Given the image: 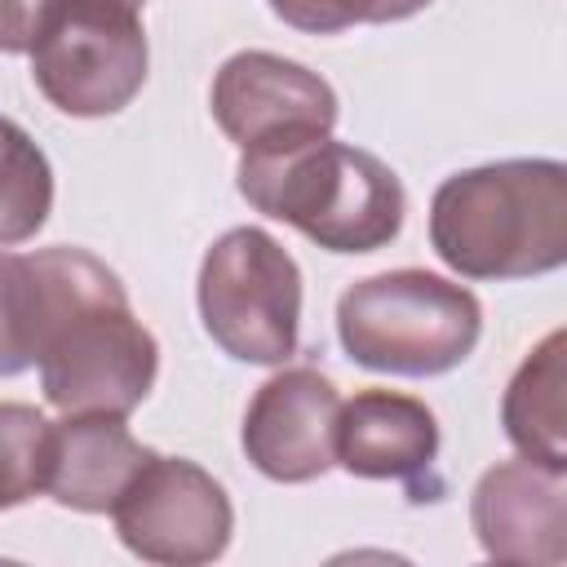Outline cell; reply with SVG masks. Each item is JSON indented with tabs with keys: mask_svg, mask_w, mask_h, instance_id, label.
Segmentation results:
<instances>
[{
	"mask_svg": "<svg viewBox=\"0 0 567 567\" xmlns=\"http://www.w3.org/2000/svg\"><path fill=\"white\" fill-rule=\"evenodd\" d=\"M49 319L35 368L40 390L62 416H128L155 385L159 346L133 315L120 275L84 248H40Z\"/></svg>",
	"mask_w": 567,
	"mask_h": 567,
	"instance_id": "6da1fadb",
	"label": "cell"
},
{
	"mask_svg": "<svg viewBox=\"0 0 567 567\" xmlns=\"http://www.w3.org/2000/svg\"><path fill=\"white\" fill-rule=\"evenodd\" d=\"M430 248L461 279H532L567 261V168L496 159L439 182Z\"/></svg>",
	"mask_w": 567,
	"mask_h": 567,
	"instance_id": "7a4b0ae2",
	"label": "cell"
},
{
	"mask_svg": "<svg viewBox=\"0 0 567 567\" xmlns=\"http://www.w3.org/2000/svg\"><path fill=\"white\" fill-rule=\"evenodd\" d=\"M239 195L297 226L328 252H377L403 230V186L390 164L350 142L310 137L292 146L239 151Z\"/></svg>",
	"mask_w": 567,
	"mask_h": 567,
	"instance_id": "3957f363",
	"label": "cell"
},
{
	"mask_svg": "<svg viewBox=\"0 0 567 567\" xmlns=\"http://www.w3.org/2000/svg\"><path fill=\"white\" fill-rule=\"evenodd\" d=\"M483 337V306L434 270H385L337 301V341L350 363L390 377H443Z\"/></svg>",
	"mask_w": 567,
	"mask_h": 567,
	"instance_id": "277c9868",
	"label": "cell"
},
{
	"mask_svg": "<svg viewBox=\"0 0 567 567\" xmlns=\"http://www.w3.org/2000/svg\"><path fill=\"white\" fill-rule=\"evenodd\" d=\"M204 332L239 363H288L301 332V270L261 226L226 230L199 261Z\"/></svg>",
	"mask_w": 567,
	"mask_h": 567,
	"instance_id": "5b68a950",
	"label": "cell"
},
{
	"mask_svg": "<svg viewBox=\"0 0 567 567\" xmlns=\"http://www.w3.org/2000/svg\"><path fill=\"white\" fill-rule=\"evenodd\" d=\"M146 31L133 4L62 0L31 44V80L75 120L124 111L146 84Z\"/></svg>",
	"mask_w": 567,
	"mask_h": 567,
	"instance_id": "8992f818",
	"label": "cell"
},
{
	"mask_svg": "<svg viewBox=\"0 0 567 567\" xmlns=\"http://www.w3.org/2000/svg\"><path fill=\"white\" fill-rule=\"evenodd\" d=\"M115 536L142 563L199 567L226 554L235 509L226 487L186 456H151L111 505Z\"/></svg>",
	"mask_w": 567,
	"mask_h": 567,
	"instance_id": "52a82bcc",
	"label": "cell"
},
{
	"mask_svg": "<svg viewBox=\"0 0 567 567\" xmlns=\"http://www.w3.org/2000/svg\"><path fill=\"white\" fill-rule=\"evenodd\" d=\"M217 128L239 151L292 146L310 137H328L337 124V93L310 66L270 53L244 49L221 62L208 93Z\"/></svg>",
	"mask_w": 567,
	"mask_h": 567,
	"instance_id": "ba28073f",
	"label": "cell"
},
{
	"mask_svg": "<svg viewBox=\"0 0 567 567\" xmlns=\"http://www.w3.org/2000/svg\"><path fill=\"white\" fill-rule=\"evenodd\" d=\"M341 394L337 385L310 368L292 363L275 372L266 385H257L248 412H244V456L257 474L275 483H310L328 474L332 461V430H337Z\"/></svg>",
	"mask_w": 567,
	"mask_h": 567,
	"instance_id": "9c48e42d",
	"label": "cell"
},
{
	"mask_svg": "<svg viewBox=\"0 0 567 567\" xmlns=\"http://www.w3.org/2000/svg\"><path fill=\"white\" fill-rule=\"evenodd\" d=\"M470 523L487 558L540 563L567 558V470L540 461H501L483 470L470 496Z\"/></svg>",
	"mask_w": 567,
	"mask_h": 567,
	"instance_id": "30bf717a",
	"label": "cell"
},
{
	"mask_svg": "<svg viewBox=\"0 0 567 567\" xmlns=\"http://www.w3.org/2000/svg\"><path fill=\"white\" fill-rule=\"evenodd\" d=\"M332 461L354 478H394L421 496L439 461V421L412 394L359 390L337 412Z\"/></svg>",
	"mask_w": 567,
	"mask_h": 567,
	"instance_id": "8fae6325",
	"label": "cell"
},
{
	"mask_svg": "<svg viewBox=\"0 0 567 567\" xmlns=\"http://www.w3.org/2000/svg\"><path fill=\"white\" fill-rule=\"evenodd\" d=\"M155 452L142 447L124 416H62L49 439V483L44 492L75 514H111L124 487L142 474Z\"/></svg>",
	"mask_w": 567,
	"mask_h": 567,
	"instance_id": "7c38bea8",
	"label": "cell"
},
{
	"mask_svg": "<svg viewBox=\"0 0 567 567\" xmlns=\"http://www.w3.org/2000/svg\"><path fill=\"white\" fill-rule=\"evenodd\" d=\"M567 337L554 328L505 385L501 425L518 456L567 470Z\"/></svg>",
	"mask_w": 567,
	"mask_h": 567,
	"instance_id": "4fadbf2b",
	"label": "cell"
},
{
	"mask_svg": "<svg viewBox=\"0 0 567 567\" xmlns=\"http://www.w3.org/2000/svg\"><path fill=\"white\" fill-rule=\"evenodd\" d=\"M53 208V168L35 137L0 115V248L35 239Z\"/></svg>",
	"mask_w": 567,
	"mask_h": 567,
	"instance_id": "5bb4252c",
	"label": "cell"
},
{
	"mask_svg": "<svg viewBox=\"0 0 567 567\" xmlns=\"http://www.w3.org/2000/svg\"><path fill=\"white\" fill-rule=\"evenodd\" d=\"M49 319V279L40 252H0V377L35 363Z\"/></svg>",
	"mask_w": 567,
	"mask_h": 567,
	"instance_id": "9a60e30c",
	"label": "cell"
},
{
	"mask_svg": "<svg viewBox=\"0 0 567 567\" xmlns=\"http://www.w3.org/2000/svg\"><path fill=\"white\" fill-rule=\"evenodd\" d=\"M53 421L31 403H0V509L27 505L49 483Z\"/></svg>",
	"mask_w": 567,
	"mask_h": 567,
	"instance_id": "2e32d148",
	"label": "cell"
},
{
	"mask_svg": "<svg viewBox=\"0 0 567 567\" xmlns=\"http://www.w3.org/2000/svg\"><path fill=\"white\" fill-rule=\"evenodd\" d=\"M430 0H270V13L310 35H337L359 22H403Z\"/></svg>",
	"mask_w": 567,
	"mask_h": 567,
	"instance_id": "e0dca14e",
	"label": "cell"
},
{
	"mask_svg": "<svg viewBox=\"0 0 567 567\" xmlns=\"http://www.w3.org/2000/svg\"><path fill=\"white\" fill-rule=\"evenodd\" d=\"M58 4L62 0H0V53H31Z\"/></svg>",
	"mask_w": 567,
	"mask_h": 567,
	"instance_id": "ac0fdd59",
	"label": "cell"
},
{
	"mask_svg": "<svg viewBox=\"0 0 567 567\" xmlns=\"http://www.w3.org/2000/svg\"><path fill=\"white\" fill-rule=\"evenodd\" d=\"M120 4H133V9H142V4H146V0H120Z\"/></svg>",
	"mask_w": 567,
	"mask_h": 567,
	"instance_id": "d6986e66",
	"label": "cell"
}]
</instances>
